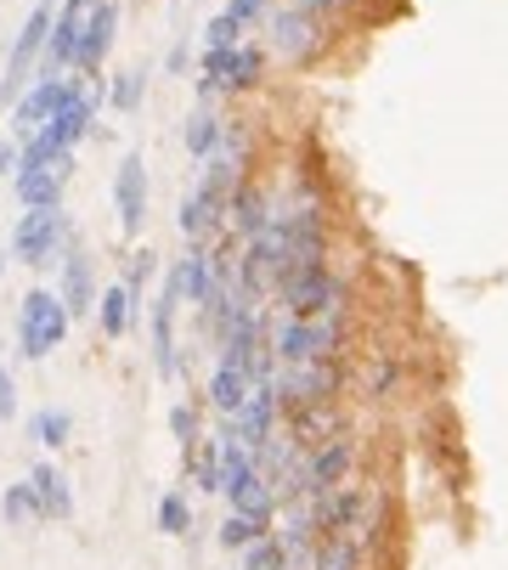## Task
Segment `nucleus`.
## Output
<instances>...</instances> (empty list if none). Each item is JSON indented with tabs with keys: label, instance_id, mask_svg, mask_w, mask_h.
<instances>
[{
	"label": "nucleus",
	"instance_id": "1",
	"mask_svg": "<svg viewBox=\"0 0 508 570\" xmlns=\"http://www.w3.org/2000/svg\"><path fill=\"white\" fill-rule=\"evenodd\" d=\"M356 463H362V441L345 424H339L333 435H322V441H311V446H294V469H289L283 503L300 498V492H333V485H345L356 474Z\"/></svg>",
	"mask_w": 508,
	"mask_h": 570
},
{
	"label": "nucleus",
	"instance_id": "2",
	"mask_svg": "<svg viewBox=\"0 0 508 570\" xmlns=\"http://www.w3.org/2000/svg\"><path fill=\"white\" fill-rule=\"evenodd\" d=\"M272 362H339L345 351V311L328 316H283L277 328H266Z\"/></svg>",
	"mask_w": 508,
	"mask_h": 570
},
{
	"label": "nucleus",
	"instance_id": "3",
	"mask_svg": "<svg viewBox=\"0 0 508 570\" xmlns=\"http://www.w3.org/2000/svg\"><path fill=\"white\" fill-rule=\"evenodd\" d=\"M68 305L51 294V288H29L23 305H18V351L29 362H46L62 340H68Z\"/></svg>",
	"mask_w": 508,
	"mask_h": 570
},
{
	"label": "nucleus",
	"instance_id": "4",
	"mask_svg": "<svg viewBox=\"0 0 508 570\" xmlns=\"http://www.w3.org/2000/svg\"><path fill=\"white\" fill-rule=\"evenodd\" d=\"M266 73V51L254 46H209L204 51V73H198V97H237V91H254Z\"/></svg>",
	"mask_w": 508,
	"mask_h": 570
},
{
	"label": "nucleus",
	"instance_id": "5",
	"mask_svg": "<svg viewBox=\"0 0 508 570\" xmlns=\"http://www.w3.org/2000/svg\"><path fill=\"white\" fill-rule=\"evenodd\" d=\"M272 390H277V406L300 413V406H322L339 395V362H272Z\"/></svg>",
	"mask_w": 508,
	"mask_h": 570
},
{
	"label": "nucleus",
	"instance_id": "6",
	"mask_svg": "<svg viewBox=\"0 0 508 570\" xmlns=\"http://www.w3.org/2000/svg\"><path fill=\"white\" fill-rule=\"evenodd\" d=\"M283 316H328V311H345V283L328 272V261H311L300 272L283 277Z\"/></svg>",
	"mask_w": 508,
	"mask_h": 570
},
{
	"label": "nucleus",
	"instance_id": "7",
	"mask_svg": "<svg viewBox=\"0 0 508 570\" xmlns=\"http://www.w3.org/2000/svg\"><path fill=\"white\" fill-rule=\"evenodd\" d=\"M68 243V215L62 204H46V209H23L18 226H12V261L18 266H51V255Z\"/></svg>",
	"mask_w": 508,
	"mask_h": 570
},
{
	"label": "nucleus",
	"instance_id": "8",
	"mask_svg": "<svg viewBox=\"0 0 508 570\" xmlns=\"http://www.w3.org/2000/svg\"><path fill=\"white\" fill-rule=\"evenodd\" d=\"M46 35H51V0H40V7L23 18L18 40H12V57H7V79H0V102H18L23 86H29V73L46 51Z\"/></svg>",
	"mask_w": 508,
	"mask_h": 570
},
{
	"label": "nucleus",
	"instance_id": "9",
	"mask_svg": "<svg viewBox=\"0 0 508 570\" xmlns=\"http://www.w3.org/2000/svg\"><path fill=\"white\" fill-rule=\"evenodd\" d=\"M277 413H283V406H277V390H272V379H254V384H248V395H243V406H237V413L226 419V424H232L226 435H237L243 446H266V441H272V424H277Z\"/></svg>",
	"mask_w": 508,
	"mask_h": 570
},
{
	"label": "nucleus",
	"instance_id": "10",
	"mask_svg": "<svg viewBox=\"0 0 508 570\" xmlns=\"http://www.w3.org/2000/svg\"><path fill=\"white\" fill-rule=\"evenodd\" d=\"M272 209H277L272 187H261V181H237V187H232V198H226L221 232H226V237H237V243H248L254 232H261V226L272 220Z\"/></svg>",
	"mask_w": 508,
	"mask_h": 570
},
{
	"label": "nucleus",
	"instance_id": "11",
	"mask_svg": "<svg viewBox=\"0 0 508 570\" xmlns=\"http://www.w3.org/2000/svg\"><path fill=\"white\" fill-rule=\"evenodd\" d=\"M114 209H119V232L136 237L147 226V165L141 153H125L114 170Z\"/></svg>",
	"mask_w": 508,
	"mask_h": 570
},
{
	"label": "nucleus",
	"instance_id": "12",
	"mask_svg": "<svg viewBox=\"0 0 508 570\" xmlns=\"http://www.w3.org/2000/svg\"><path fill=\"white\" fill-rule=\"evenodd\" d=\"M272 18V51L289 57V62H305L316 46H322V18L305 12V7H283V12H266Z\"/></svg>",
	"mask_w": 508,
	"mask_h": 570
},
{
	"label": "nucleus",
	"instance_id": "13",
	"mask_svg": "<svg viewBox=\"0 0 508 570\" xmlns=\"http://www.w3.org/2000/svg\"><path fill=\"white\" fill-rule=\"evenodd\" d=\"M97 0H62V12H51V35H46V73H68L74 68V51H79V29H85V12H91Z\"/></svg>",
	"mask_w": 508,
	"mask_h": 570
},
{
	"label": "nucleus",
	"instance_id": "14",
	"mask_svg": "<svg viewBox=\"0 0 508 570\" xmlns=\"http://www.w3.org/2000/svg\"><path fill=\"white\" fill-rule=\"evenodd\" d=\"M114 35H119V0H97L91 12H85V29H79V51H74V68L97 73L114 51Z\"/></svg>",
	"mask_w": 508,
	"mask_h": 570
},
{
	"label": "nucleus",
	"instance_id": "15",
	"mask_svg": "<svg viewBox=\"0 0 508 570\" xmlns=\"http://www.w3.org/2000/svg\"><path fill=\"white\" fill-rule=\"evenodd\" d=\"M176 311H182V288H176V272L164 277V294L153 299V367L164 379H176Z\"/></svg>",
	"mask_w": 508,
	"mask_h": 570
},
{
	"label": "nucleus",
	"instance_id": "16",
	"mask_svg": "<svg viewBox=\"0 0 508 570\" xmlns=\"http://www.w3.org/2000/svg\"><path fill=\"white\" fill-rule=\"evenodd\" d=\"M74 176V153L51 158V165H23L18 170V204L23 209H46V204H62V187Z\"/></svg>",
	"mask_w": 508,
	"mask_h": 570
},
{
	"label": "nucleus",
	"instance_id": "17",
	"mask_svg": "<svg viewBox=\"0 0 508 570\" xmlns=\"http://www.w3.org/2000/svg\"><path fill=\"white\" fill-rule=\"evenodd\" d=\"M57 299L68 305V316H85L97 305V277H91V255L74 243V232H68V243H62V288H57Z\"/></svg>",
	"mask_w": 508,
	"mask_h": 570
},
{
	"label": "nucleus",
	"instance_id": "18",
	"mask_svg": "<svg viewBox=\"0 0 508 570\" xmlns=\"http://www.w3.org/2000/svg\"><path fill=\"white\" fill-rule=\"evenodd\" d=\"M74 91V79H62V73H40L35 86H23V97L12 102L18 108V136H35L51 114H57V102Z\"/></svg>",
	"mask_w": 508,
	"mask_h": 570
},
{
	"label": "nucleus",
	"instance_id": "19",
	"mask_svg": "<svg viewBox=\"0 0 508 570\" xmlns=\"http://www.w3.org/2000/svg\"><path fill=\"white\" fill-rule=\"evenodd\" d=\"M221 215H226V198H221L215 187H204V181H198V187L182 198V237L198 249V243H209V237L221 232Z\"/></svg>",
	"mask_w": 508,
	"mask_h": 570
},
{
	"label": "nucleus",
	"instance_id": "20",
	"mask_svg": "<svg viewBox=\"0 0 508 570\" xmlns=\"http://www.w3.org/2000/svg\"><path fill=\"white\" fill-rule=\"evenodd\" d=\"M272 7H277V0H226V12H215L209 29H204V46H237L243 29L261 23Z\"/></svg>",
	"mask_w": 508,
	"mask_h": 570
},
{
	"label": "nucleus",
	"instance_id": "21",
	"mask_svg": "<svg viewBox=\"0 0 508 570\" xmlns=\"http://www.w3.org/2000/svg\"><path fill=\"white\" fill-rule=\"evenodd\" d=\"M29 492H35L40 520H68V514H74V492H68V474H62V469L35 463V469H29Z\"/></svg>",
	"mask_w": 508,
	"mask_h": 570
},
{
	"label": "nucleus",
	"instance_id": "22",
	"mask_svg": "<svg viewBox=\"0 0 508 570\" xmlns=\"http://www.w3.org/2000/svg\"><path fill=\"white\" fill-rule=\"evenodd\" d=\"M176 288L193 305H204L215 294V255L204 249V243H198V249H187V261H176Z\"/></svg>",
	"mask_w": 508,
	"mask_h": 570
},
{
	"label": "nucleus",
	"instance_id": "23",
	"mask_svg": "<svg viewBox=\"0 0 508 570\" xmlns=\"http://www.w3.org/2000/svg\"><path fill=\"white\" fill-rule=\"evenodd\" d=\"M91 311H97V328H102L108 340H125V334H130V322H136V299H130V288H125V283L102 288Z\"/></svg>",
	"mask_w": 508,
	"mask_h": 570
},
{
	"label": "nucleus",
	"instance_id": "24",
	"mask_svg": "<svg viewBox=\"0 0 508 570\" xmlns=\"http://www.w3.org/2000/svg\"><path fill=\"white\" fill-rule=\"evenodd\" d=\"M248 384H254V379H248L243 367L221 362V367H215V379H209V406H215L221 419H232L237 406H243V395H248Z\"/></svg>",
	"mask_w": 508,
	"mask_h": 570
},
{
	"label": "nucleus",
	"instance_id": "25",
	"mask_svg": "<svg viewBox=\"0 0 508 570\" xmlns=\"http://www.w3.org/2000/svg\"><path fill=\"white\" fill-rule=\"evenodd\" d=\"M362 559H368V553H362L356 542H345V537H316L305 570H362Z\"/></svg>",
	"mask_w": 508,
	"mask_h": 570
},
{
	"label": "nucleus",
	"instance_id": "26",
	"mask_svg": "<svg viewBox=\"0 0 508 570\" xmlns=\"http://www.w3.org/2000/svg\"><path fill=\"white\" fill-rule=\"evenodd\" d=\"M226 503H232L237 514H266V520H272V509H277V498H272V480H266L261 469H254L243 485H232Z\"/></svg>",
	"mask_w": 508,
	"mask_h": 570
},
{
	"label": "nucleus",
	"instance_id": "27",
	"mask_svg": "<svg viewBox=\"0 0 508 570\" xmlns=\"http://www.w3.org/2000/svg\"><path fill=\"white\" fill-rule=\"evenodd\" d=\"M261 537H272V520L266 514H226V525H221V548H248V542H261Z\"/></svg>",
	"mask_w": 508,
	"mask_h": 570
},
{
	"label": "nucleus",
	"instance_id": "28",
	"mask_svg": "<svg viewBox=\"0 0 508 570\" xmlns=\"http://www.w3.org/2000/svg\"><path fill=\"white\" fill-rule=\"evenodd\" d=\"M221 125H226V119H215L209 108H198V114L187 119V130H182L187 153H193V158H209V153L221 147Z\"/></svg>",
	"mask_w": 508,
	"mask_h": 570
},
{
	"label": "nucleus",
	"instance_id": "29",
	"mask_svg": "<svg viewBox=\"0 0 508 570\" xmlns=\"http://www.w3.org/2000/svg\"><path fill=\"white\" fill-rule=\"evenodd\" d=\"M68 435H74V419L62 413V406H46V413L29 419V441H35V446H62Z\"/></svg>",
	"mask_w": 508,
	"mask_h": 570
},
{
	"label": "nucleus",
	"instance_id": "30",
	"mask_svg": "<svg viewBox=\"0 0 508 570\" xmlns=\"http://www.w3.org/2000/svg\"><path fill=\"white\" fill-rule=\"evenodd\" d=\"M158 531H164V537H187V531H193V503H187L182 492H169V498L158 503Z\"/></svg>",
	"mask_w": 508,
	"mask_h": 570
},
{
	"label": "nucleus",
	"instance_id": "31",
	"mask_svg": "<svg viewBox=\"0 0 508 570\" xmlns=\"http://www.w3.org/2000/svg\"><path fill=\"white\" fill-rule=\"evenodd\" d=\"M141 97H147V73H141V68L119 73V79H114V91H108V102H114L119 114H136V108H141Z\"/></svg>",
	"mask_w": 508,
	"mask_h": 570
},
{
	"label": "nucleus",
	"instance_id": "32",
	"mask_svg": "<svg viewBox=\"0 0 508 570\" xmlns=\"http://www.w3.org/2000/svg\"><path fill=\"white\" fill-rule=\"evenodd\" d=\"M0 514H7L12 525H29V520H40V509H35V492H29V480H23V485H7V498H0Z\"/></svg>",
	"mask_w": 508,
	"mask_h": 570
},
{
	"label": "nucleus",
	"instance_id": "33",
	"mask_svg": "<svg viewBox=\"0 0 508 570\" xmlns=\"http://www.w3.org/2000/svg\"><path fill=\"white\" fill-rule=\"evenodd\" d=\"M169 430H176V441L193 452V441H198V413H193V406H176V413H169Z\"/></svg>",
	"mask_w": 508,
	"mask_h": 570
},
{
	"label": "nucleus",
	"instance_id": "34",
	"mask_svg": "<svg viewBox=\"0 0 508 570\" xmlns=\"http://www.w3.org/2000/svg\"><path fill=\"white\" fill-rule=\"evenodd\" d=\"M147 277H153V255L141 249V255H130V277H125V288H130V299H141V288H147Z\"/></svg>",
	"mask_w": 508,
	"mask_h": 570
},
{
	"label": "nucleus",
	"instance_id": "35",
	"mask_svg": "<svg viewBox=\"0 0 508 570\" xmlns=\"http://www.w3.org/2000/svg\"><path fill=\"white\" fill-rule=\"evenodd\" d=\"M0 419H18V384H12L7 362H0Z\"/></svg>",
	"mask_w": 508,
	"mask_h": 570
},
{
	"label": "nucleus",
	"instance_id": "36",
	"mask_svg": "<svg viewBox=\"0 0 508 570\" xmlns=\"http://www.w3.org/2000/svg\"><path fill=\"white\" fill-rule=\"evenodd\" d=\"M187 62H193L187 40H182V46H169V57H164V68H169V73H187Z\"/></svg>",
	"mask_w": 508,
	"mask_h": 570
},
{
	"label": "nucleus",
	"instance_id": "37",
	"mask_svg": "<svg viewBox=\"0 0 508 570\" xmlns=\"http://www.w3.org/2000/svg\"><path fill=\"white\" fill-rule=\"evenodd\" d=\"M18 170V141H0V176Z\"/></svg>",
	"mask_w": 508,
	"mask_h": 570
},
{
	"label": "nucleus",
	"instance_id": "38",
	"mask_svg": "<svg viewBox=\"0 0 508 570\" xmlns=\"http://www.w3.org/2000/svg\"><path fill=\"white\" fill-rule=\"evenodd\" d=\"M294 7H305V12L322 18V12H333V7H345V0H294Z\"/></svg>",
	"mask_w": 508,
	"mask_h": 570
}]
</instances>
